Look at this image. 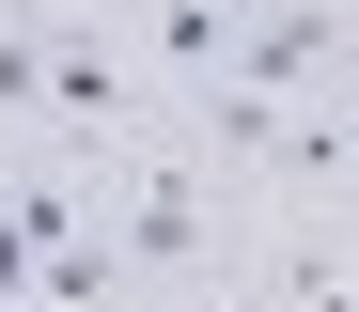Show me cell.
I'll return each instance as SVG.
<instances>
[{"label":"cell","instance_id":"cell-1","mask_svg":"<svg viewBox=\"0 0 359 312\" xmlns=\"http://www.w3.org/2000/svg\"><path fill=\"white\" fill-rule=\"evenodd\" d=\"M94 234L126 250L141 297H234V219H219V156H94Z\"/></svg>","mask_w":359,"mask_h":312},{"label":"cell","instance_id":"cell-2","mask_svg":"<svg viewBox=\"0 0 359 312\" xmlns=\"http://www.w3.org/2000/svg\"><path fill=\"white\" fill-rule=\"evenodd\" d=\"M141 125V79H126V47H109V16L94 0H47V156H109Z\"/></svg>","mask_w":359,"mask_h":312},{"label":"cell","instance_id":"cell-3","mask_svg":"<svg viewBox=\"0 0 359 312\" xmlns=\"http://www.w3.org/2000/svg\"><path fill=\"white\" fill-rule=\"evenodd\" d=\"M219 79H234V94H266V109H297V94L359 79V16H344V0H250Z\"/></svg>","mask_w":359,"mask_h":312},{"label":"cell","instance_id":"cell-4","mask_svg":"<svg viewBox=\"0 0 359 312\" xmlns=\"http://www.w3.org/2000/svg\"><path fill=\"white\" fill-rule=\"evenodd\" d=\"M141 47H156V79H219V62H234V16H203V0H156V16H141Z\"/></svg>","mask_w":359,"mask_h":312},{"label":"cell","instance_id":"cell-5","mask_svg":"<svg viewBox=\"0 0 359 312\" xmlns=\"http://www.w3.org/2000/svg\"><path fill=\"white\" fill-rule=\"evenodd\" d=\"M0 125H47V16H0Z\"/></svg>","mask_w":359,"mask_h":312},{"label":"cell","instance_id":"cell-6","mask_svg":"<svg viewBox=\"0 0 359 312\" xmlns=\"http://www.w3.org/2000/svg\"><path fill=\"white\" fill-rule=\"evenodd\" d=\"M0 312H32V234L0 219Z\"/></svg>","mask_w":359,"mask_h":312},{"label":"cell","instance_id":"cell-7","mask_svg":"<svg viewBox=\"0 0 359 312\" xmlns=\"http://www.w3.org/2000/svg\"><path fill=\"white\" fill-rule=\"evenodd\" d=\"M328 172L359 187V79H344V109H328Z\"/></svg>","mask_w":359,"mask_h":312},{"label":"cell","instance_id":"cell-8","mask_svg":"<svg viewBox=\"0 0 359 312\" xmlns=\"http://www.w3.org/2000/svg\"><path fill=\"white\" fill-rule=\"evenodd\" d=\"M141 312H234V297H141Z\"/></svg>","mask_w":359,"mask_h":312},{"label":"cell","instance_id":"cell-9","mask_svg":"<svg viewBox=\"0 0 359 312\" xmlns=\"http://www.w3.org/2000/svg\"><path fill=\"white\" fill-rule=\"evenodd\" d=\"M203 16H250V0H203Z\"/></svg>","mask_w":359,"mask_h":312}]
</instances>
